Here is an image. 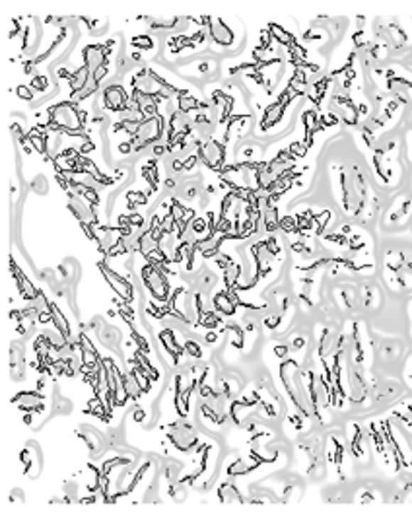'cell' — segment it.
<instances>
[{
	"label": "cell",
	"mask_w": 412,
	"mask_h": 521,
	"mask_svg": "<svg viewBox=\"0 0 412 521\" xmlns=\"http://www.w3.org/2000/svg\"><path fill=\"white\" fill-rule=\"evenodd\" d=\"M45 121L37 123V125L45 127L49 131L60 132L65 136H78V139L86 140V127H88V111L80 107V103L72 102V100H65L47 107L45 109Z\"/></svg>",
	"instance_id": "1"
},
{
	"label": "cell",
	"mask_w": 412,
	"mask_h": 521,
	"mask_svg": "<svg viewBox=\"0 0 412 521\" xmlns=\"http://www.w3.org/2000/svg\"><path fill=\"white\" fill-rule=\"evenodd\" d=\"M166 131H168V119L166 113L154 115V117H146L144 121H140L139 129L134 132L129 142L119 146V158H125V156H133L136 152H142L146 148L156 146L158 142H162L166 139Z\"/></svg>",
	"instance_id": "2"
},
{
	"label": "cell",
	"mask_w": 412,
	"mask_h": 521,
	"mask_svg": "<svg viewBox=\"0 0 412 521\" xmlns=\"http://www.w3.org/2000/svg\"><path fill=\"white\" fill-rule=\"evenodd\" d=\"M142 259V267L139 269V276L142 280V284L148 290V294L152 296L150 301H154L156 306L160 308H170V282L166 276V271H162L160 267L148 263L146 259Z\"/></svg>",
	"instance_id": "3"
},
{
	"label": "cell",
	"mask_w": 412,
	"mask_h": 521,
	"mask_svg": "<svg viewBox=\"0 0 412 521\" xmlns=\"http://www.w3.org/2000/svg\"><path fill=\"white\" fill-rule=\"evenodd\" d=\"M115 43L117 39H107L103 43H86L82 47V65L88 68L90 72H97L103 66L111 65L115 59Z\"/></svg>",
	"instance_id": "4"
},
{
	"label": "cell",
	"mask_w": 412,
	"mask_h": 521,
	"mask_svg": "<svg viewBox=\"0 0 412 521\" xmlns=\"http://www.w3.org/2000/svg\"><path fill=\"white\" fill-rule=\"evenodd\" d=\"M103 111L113 113V115H123L129 105H131V94L125 84L121 82H111L102 92Z\"/></svg>",
	"instance_id": "5"
},
{
	"label": "cell",
	"mask_w": 412,
	"mask_h": 521,
	"mask_svg": "<svg viewBox=\"0 0 412 521\" xmlns=\"http://www.w3.org/2000/svg\"><path fill=\"white\" fill-rule=\"evenodd\" d=\"M163 434L177 451H191L197 446V432L189 422H173L163 428Z\"/></svg>",
	"instance_id": "6"
},
{
	"label": "cell",
	"mask_w": 412,
	"mask_h": 521,
	"mask_svg": "<svg viewBox=\"0 0 412 521\" xmlns=\"http://www.w3.org/2000/svg\"><path fill=\"white\" fill-rule=\"evenodd\" d=\"M92 331H94V335L96 338L99 340V345H103L107 350H111L113 354H119L121 353V343H123V335H121V331L115 327V325L107 323L105 319L102 317H97L92 321Z\"/></svg>",
	"instance_id": "7"
},
{
	"label": "cell",
	"mask_w": 412,
	"mask_h": 521,
	"mask_svg": "<svg viewBox=\"0 0 412 521\" xmlns=\"http://www.w3.org/2000/svg\"><path fill=\"white\" fill-rule=\"evenodd\" d=\"M97 267H99V271H102V274L105 276V280L111 284V288L119 294V298L131 306L134 301V284L129 280V276H125V274H121V272L117 271H113V269H109L107 264L103 263H99Z\"/></svg>",
	"instance_id": "8"
},
{
	"label": "cell",
	"mask_w": 412,
	"mask_h": 521,
	"mask_svg": "<svg viewBox=\"0 0 412 521\" xmlns=\"http://www.w3.org/2000/svg\"><path fill=\"white\" fill-rule=\"evenodd\" d=\"M10 377L14 382H23L28 377V362H26V345L20 340H14L10 345Z\"/></svg>",
	"instance_id": "9"
},
{
	"label": "cell",
	"mask_w": 412,
	"mask_h": 521,
	"mask_svg": "<svg viewBox=\"0 0 412 521\" xmlns=\"http://www.w3.org/2000/svg\"><path fill=\"white\" fill-rule=\"evenodd\" d=\"M12 403L26 412V417H33V414H41L45 411V397L39 391H22L12 399Z\"/></svg>",
	"instance_id": "10"
},
{
	"label": "cell",
	"mask_w": 412,
	"mask_h": 521,
	"mask_svg": "<svg viewBox=\"0 0 412 521\" xmlns=\"http://www.w3.org/2000/svg\"><path fill=\"white\" fill-rule=\"evenodd\" d=\"M139 20L146 22L148 30L152 31H177L187 22V18L181 16H140Z\"/></svg>",
	"instance_id": "11"
},
{
	"label": "cell",
	"mask_w": 412,
	"mask_h": 521,
	"mask_svg": "<svg viewBox=\"0 0 412 521\" xmlns=\"http://www.w3.org/2000/svg\"><path fill=\"white\" fill-rule=\"evenodd\" d=\"M82 432H78L86 440V444H88V448L90 451L96 456V453H99L102 449H105V446H109V441L105 440V436H103L102 432H97L96 428H92V426H82L80 428Z\"/></svg>",
	"instance_id": "12"
},
{
	"label": "cell",
	"mask_w": 412,
	"mask_h": 521,
	"mask_svg": "<svg viewBox=\"0 0 412 521\" xmlns=\"http://www.w3.org/2000/svg\"><path fill=\"white\" fill-rule=\"evenodd\" d=\"M208 31H210V39H212L216 45H229V41H232V31H229L228 26L224 22H220V20L210 23Z\"/></svg>",
	"instance_id": "13"
},
{
	"label": "cell",
	"mask_w": 412,
	"mask_h": 521,
	"mask_svg": "<svg viewBox=\"0 0 412 521\" xmlns=\"http://www.w3.org/2000/svg\"><path fill=\"white\" fill-rule=\"evenodd\" d=\"M181 471H183V463L179 461H166L163 463V478H168L170 485H177L181 478Z\"/></svg>",
	"instance_id": "14"
},
{
	"label": "cell",
	"mask_w": 412,
	"mask_h": 521,
	"mask_svg": "<svg viewBox=\"0 0 412 521\" xmlns=\"http://www.w3.org/2000/svg\"><path fill=\"white\" fill-rule=\"evenodd\" d=\"M28 86H30V88L33 90L36 94H45L47 90L51 88V80H49V78H47L45 74L36 72L33 76H31V82L28 84Z\"/></svg>",
	"instance_id": "15"
},
{
	"label": "cell",
	"mask_w": 412,
	"mask_h": 521,
	"mask_svg": "<svg viewBox=\"0 0 412 521\" xmlns=\"http://www.w3.org/2000/svg\"><path fill=\"white\" fill-rule=\"evenodd\" d=\"M80 22H84L86 26H88V30L94 33V36H97V33H103V31L107 30V20H94V18H86V16H80L78 18Z\"/></svg>",
	"instance_id": "16"
},
{
	"label": "cell",
	"mask_w": 412,
	"mask_h": 521,
	"mask_svg": "<svg viewBox=\"0 0 412 521\" xmlns=\"http://www.w3.org/2000/svg\"><path fill=\"white\" fill-rule=\"evenodd\" d=\"M72 409L74 404L70 399L55 395V403H53V411H55V414H68V412H72Z\"/></svg>",
	"instance_id": "17"
}]
</instances>
